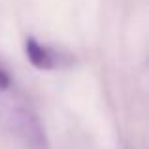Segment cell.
<instances>
[{
	"label": "cell",
	"instance_id": "cell-1",
	"mask_svg": "<svg viewBox=\"0 0 149 149\" xmlns=\"http://www.w3.org/2000/svg\"><path fill=\"white\" fill-rule=\"evenodd\" d=\"M26 57L30 58L36 68H42V70H47V68H53L57 66L58 62V57L51 47L40 44L36 38H29L26 40Z\"/></svg>",
	"mask_w": 149,
	"mask_h": 149
},
{
	"label": "cell",
	"instance_id": "cell-2",
	"mask_svg": "<svg viewBox=\"0 0 149 149\" xmlns=\"http://www.w3.org/2000/svg\"><path fill=\"white\" fill-rule=\"evenodd\" d=\"M11 85V76L2 64H0V91H6L8 87Z\"/></svg>",
	"mask_w": 149,
	"mask_h": 149
}]
</instances>
